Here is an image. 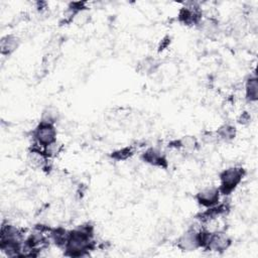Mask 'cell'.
<instances>
[{
  "label": "cell",
  "mask_w": 258,
  "mask_h": 258,
  "mask_svg": "<svg viewBox=\"0 0 258 258\" xmlns=\"http://www.w3.org/2000/svg\"><path fill=\"white\" fill-rule=\"evenodd\" d=\"M95 237V226L90 223L78 225L70 230L68 242L63 248V254L68 257H85L97 248Z\"/></svg>",
  "instance_id": "cell-1"
},
{
  "label": "cell",
  "mask_w": 258,
  "mask_h": 258,
  "mask_svg": "<svg viewBox=\"0 0 258 258\" xmlns=\"http://www.w3.org/2000/svg\"><path fill=\"white\" fill-rule=\"evenodd\" d=\"M25 229L3 222L0 228V250L7 257L19 255L25 240Z\"/></svg>",
  "instance_id": "cell-2"
},
{
  "label": "cell",
  "mask_w": 258,
  "mask_h": 258,
  "mask_svg": "<svg viewBox=\"0 0 258 258\" xmlns=\"http://www.w3.org/2000/svg\"><path fill=\"white\" fill-rule=\"evenodd\" d=\"M246 175V169L242 166H230L223 169L219 174V190L222 197H228L236 190Z\"/></svg>",
  "instance_id": "cell-3"
},
{
  "label": "cell",
  "mask_w": 258,
  "mask_h": 258,
  "mask_svg": "<svg viewBox=\"0 0 258 258\" xmlns=\"http://www.w3.org/2000/svg\"><path fill=\"white\" fill-rule=\"evenodd\" d=\"M204 18V12L197 2L184 3L177 13V21L184 26H198Z\"/></svg>",
  "instance_id": "cell-4"
},
{
  "label": "cell",
  "mask_w": 258,
  "mask_h": 258,
  "mask_svg": "<svg viewBox=\"0 0 258 258\" xmlns=\"http://www.w3.org/2000/svg\"><path fill=\"white\" fill-rule=\"evenodd\" d=\"M57 130L54 124L39 121V123L32 130V142L37 143L41 147L56 141Z\"/></svg>",
  "instance_id": "cell-5"
},
{
  "label": "cell",
  "mask_w": 258,
  "mask_h": 258,
  "mask_svg": "<svg viewBox=\"0 0 258 258\" xmlns=\"http://www.w3.org/2000/svg\"><path fill=\"white\" fill-rule=\"evenodd\" d=\"M230 210L231 207L229 203L220 202L217 205L210 208H206L204 211L197 214L196 220L200 222L203 226H207L212 224L213 222H216L218 219L228 215Z\"/></svg>",
  "instance_id": "cell-6"
},
{
  "label": "cell",
  "mask_w": 258,
  "mask_h": 258,
  "mask_svg": "<svg viewBox=\"0 0 258 258\" xmlns=\"http://www.w3.org/2000/svg\"><path fill=\"white\" fill-rule=\"evenodd\" d=\"M203 225L189 226L176 240V247L182 252H191L200 249L198 240V231Z\"/></svg>",
  "instance_id": "cell-7"
},
{
  "label": "cell",
  "mask_w": 258,
  "mask_h": 258,
  "mask_svg": "<svg viewBox=\"0 0 258 258\" xmlns=\"http://www.w3.org/2000/svg\"><path fill=\"white\" fill-rule=\"evenodd\" d=\"M143 162L161 169H167L169 162L168 158L161 149L157 147H148L140 155Z\"/></svg>",
  "instance_id": "cell-8"
},
{
  "label": "cell",
  "mask_w": 258,
  "mask_h": 258,
  "mask_svg": "<svg viewBox=\"0 0 258 258\" xmlns=\"http://www.w3.org/2000/svg\"><path fill=\"white\" fill-rule=\"evenodd\" d=\"M232 245L231 237L223 230H215L212 231L209 243L205 250L216 252V253H224L227 251Z\"/></svg>",
  "instance_id": "cell-9"
},
{
  "label": "cell",
  "mask_w": 258,
  "mask_h": 258,
  "mask_svg": "<svg viewBox=\"0 0 258 258\" xmlns=\"http://www.w3.org/2000/svg\"><path fill=\"white\" fill-rule=\"evenodd\" d=\"M221 192L218 186H207L200 189L196 196V202L203 208H210L221 202Z\"/></svg>",
  "instance_id": "cell-10"
},
{
  "label": "cell",
  "mask_w": 258,
  "mask_h": 258,
  "mask_svg": "<svg viewBox=\"0 0 258 258\" xmlns=\"http://www.w3.org/2000/svg\"><path fill=\"white\" fill-rule=\"evenodd\" d=\"M197 27L205 36L209 38L217 37L218 34L221 32V26H220L219 20L212 16L204 17Z\"/></svg>",
  "instance_id": "cell-11"
},
{
  "label": "cell",
  "mask_w": 258,
  "mask_h": 258,
  "mask_svg": "<svg viewBox=\"0 0 258 258\" xmlns=\"http://www.w3.org/2000/svg\"><path fill=\"white\" fill-rule=\"evenodd\" d=\"M21 43L20 38L12 33L2 36L0 40V53L3 56H10L14 53Z\"/></svg>",
  "instance_id": "cell-12"
},
{
  "label": "cell",
  "mask_w": 258,
  "mask_h": 258,
  "mask_svg": "<svg viewBox=\"0 0 258 258\" xmlns=\"http://www.w3.org/2000/svg\"><path fill=\"white\" fill-rule=\"evenodd\" d=\"M69 235H70V230H67L64 227H61V226L51 227L48 232L50 242L54 246L62 250L68 242Z\"/></svg>",
  "instance_id": "cell-13"
},
{
  "label": "cell",
  "mask_w": 258,
  "mask_h": 258,
  "mask_svg": "<svg viewBox=\"0 0 258 258\" xmlns=\"http://www.w3.org/2000/svg\"><path fill=\"white\" fill-rule=\"evenodd\" d=\"M245 99L248 103H256L258 101V78L255 73L245 81Z\"/></svg>",
  "instance_id": "cell-14"
},
{
  "label": "cell",
  "mask_w": 258,
  "mask_h": 258,
  "mask_svg": "<svg viewBox=\"0 0 258 258\" xmlns=\"http://www.w3.org/2000/svg\"><path fill=\"white\" fill-rule=\"evenodd\" d=\"M216 134L219 141L231 142L237 136V128L231 123H224L217 128Z\"/></svg>",
  "instance_id": "cell-15"
},
{
  "label": "cell",
  "mask_w": 258,
  "mask_h": 258,
  "mask_svg": "<svg viewBox=\"0 0 258 258\" xmlns=\"http://www.w3.org/2000/svg\"><path fill=\"white\" fill-rule=\"evenodd\" d=\"M177 143L178 150H182L185 152H195L201 146L200 140L194 135H184L177 139Z\"/></svg>",
  "instance_id": "cell-16"
},
{
  "label": "cell",
  "mask_w": 258,
  "mask_h": 258,
  "mask_svg": "<svg viewBox=\"0 0 258 258\" xmlns=\"http://www.w3.org/2000/svg\"><path fill=\"white\" fill-rule=\"evenodd\" d=\"M158 68H159V61L155 57L150 55L142 58L137 64L138 72L145 75H151L155 73Z\"/></svg>",
  "instance_id": "cell-17"
},
{
  "label": "cell",
  "mask_w": 258,
  "mask_h": 258,
  "mask_svg": "<svg viewBox=\"0 0 258 258\" xmlns=\"http://www.w3.org/2000/svg\"><path fill=\"white\" fill-rule=\"evenodd\" d=\"M134 154H135V147L133 145H128L112 151L110 153V158L115 161H125L131 158Z\"/></svg>",
  "instance_id": "cell-18"
},
{
  "label": "cell",
  "mask_w": 258,
  "mask_h": 258,
  "mask_svg": "<svg viewBox=\"0 0 258 258\" xmlns=\"http://www.w3.org/2000/svg\"><path fill=\"white\" fill-rule=\"evenodd\" d=\"M58 120H59V113L56 108H54L52 106H48L42 110L41 116H40V121L51 123V124L55 125Z\"/></svg>",
  "instance_id": "cell-19"
},
{
  "label": "cell",
  "mask_w": 258,
  "mask_h": 258,
  "mask_svg": "<svg viewBox=\"0 0 258 258\" xmlns=\"http://www.w3.org/2000/svg\"><path fill=\"white\" fill-rule=\"evenodd\" d=\"M43 151L49 159L55 158L56 156H58L63 151V144L56 140V141L48 144L47 146L43 147Z\"/></svg>",
  "instance_id": "cell-20"
},
{
  "label": "cell",
  "mask_w": 258,
  "mask_h": 258,
  "mask_svg": "<svg viewBox=\"0 0 258 258\" xmlns=\"http://www.w3.org/2000/svg\"><path fill=\"white\" fill-rule=\"evenodd\" d=\"M201 140L205 144H215L219 142L216 131H210V130H205L201 134Z\"/></svg>",
  "instance_id": "cell-21"
},
{
  "label": "cell",
  "mask_w": 258,
  "mask_h": 258,
  "mask_svg": "<svg viewBox=\"0 0 258 258\" xmlns=\"http://www.w3.org/2000/svg\"><path fill=\"white\" fill-rule=\"evenodd\" d=\"M252 116L248 111H243L237 118V123L240 125H248L251 123Z\"/></svg>",
  "instance_id": "cell-22"
},
{
  "label": "cell",
  "mask_w": 258,
  "mask_h": 258,
  "mask_svg": "<svg viewBox=\"0 0 258 258\" xmlns=\"http://www.w3.org/2000/svg\"><path fill=\"white\" fill-rule=\"evenodd\" d=\"M170 43V37L169 36H165L161 39L159 45H158V51H162L164 50Z\"/></svg>",
  "instance_id": "cell-23"
}]
</instances>
